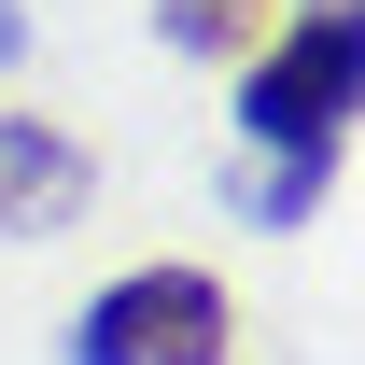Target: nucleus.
<instances>
[{
	"instance_id": "20e7f679",
	"label": "nucleus",
	"mask_w": 365,
	"mask_h": 365,
	"mask_svg": "<svg viewBox=\"0 0 365 365\" xmlns=\"http://www.w3.org/2000/svg\"><path fill=\"white\" fill-rule=\"evenodd\" d=\"M323 182H337V155H267L239 211H253V225H309V211H323Z\"/></svg>"
},
{
	"instance_id": "7ed1b4c3",
	"label": "nucleus",
	"mask_w": 365,
	"mask_h": 365,
	"mask_svg": "<svg viewBox=\"0 0 365 365\" xmlns=\"http://www.w3.org/2000/svg\"><path fill=\"white\" fill-rule=\"evenodd\" d=\"M71 197H85V155H71L56 127H29V113H0V225H14V239H43Z\"/></svg>"
},
{
	"instance_id": "423d86ee",
	"label": "nucleus",
	"mask_w": 365,
	"mask_h": 365,
	"mask_svg": "<svg viewBox=\"0 0 365 365\" xmlns=\"http://www.w3.org/2000/svg\"><path fill=\"white\" fill-rule=\"evenodd\" d=\"M14 56H29V14H14V0H0V71H14Z\"/></svg>"
},
{
	"instance_id": "39448f33",
	"label": "nucleus",
	"mask_w": 365,
	"mask_h": 365,
	"mask_svg": "<svg viewBox=\"0 0 365 365\" xmlns=\"http://www.w3.org/2000/svg\"><path fill=\"white\" fill-rule=\"evenodd\" d=\"M155 29H169L182 56H239V29H253V0H155Z\"/></svg>"
},
{
	"instance_id": "f03ea898",
	"label": "nucleus",
	"mask_w": 365,
	"mask_h": 365,
	"mask_svg": "<svg viewBox=\"0 0 365 365\" xmlns=\"http://www.w3.org/2000/svg\"><path fill=\"white\" fill-rule=\"evenodd\" d=\"M225 337H239V309L211 267H127L85 295L71 365H225Z\"/></svg>"
},
{
	"instance_id": "f257e3e1",
	"label": "nucleus",
	"mask_w": 365,
	"mask_h": 365,
	"mask_svg": "<svg viewBox=\"0 0 365 365\" xmlns=\"http://www.w3.org/2000/svg\"><path fill=\"white\" fill-rule=\"evenodd\" d=\"M351 85H365L351 0H309V14L281 29V56L239 71V140H253V155H337V140H351Z\"/></svg>"
}]
</instances>
